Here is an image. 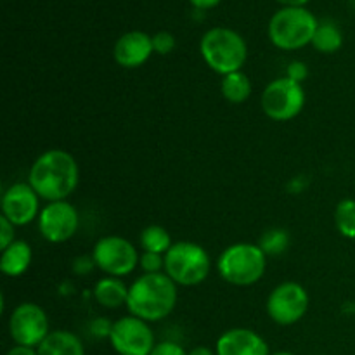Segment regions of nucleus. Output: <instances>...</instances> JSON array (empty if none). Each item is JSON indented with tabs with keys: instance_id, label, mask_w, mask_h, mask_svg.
I'll use <instances>...</instances> for the list:
<instances>
[{
	"instance_id": "nucleus-1",
	"label": "nucleus",
	"mask_w": 355,
	"mask_h": 355,
	"mask_svg": "<svg viewBox=\"0 0 355 355\" xmlns=\"http://www.w3.org/2000/svg\"><path fill=\"white\" fill-rule=\"evenodd\" d=\"M76 159L64 149H49L42 153L31 165L28 184L42 200L54 203L66 198L78 186Z\"/></svg>"
},
{
	"instance_id": "nucleus-2",
	"label": "nucleus",
	"mask_w": 355,
	"mask_h": 355,
	"mask_svg": "<svg viewBox=\"0 0 355 355\" xmlns=\"http://www.w3.org/2000/svg\"><path fill=\"white\" fill-rule=\"evenodd\" d=\"M177 297V284L165 272L142 274L128 288L127 309L142 321L158 322L172 314Z\"/></svg>"
},
{
	"instance_id": "nucleus-3",
	"label": "nucleus",
	"mask_w": 355,
	"mask_h": 355,
	"mask_svg": "<svg viewBox=\"0 0 355 355\" xmlns=\"http://www.w3.org/2000/svg\"><path fill=\"white\" fill-rule=\"evenodd\" d=\"M200 52L208 68L224 76L241 71L248 58L245 38L238 31L224 26L211 28L203 35Z\"/></svg>"
},
{
	"instance_id": "nucleus-4",
	"label": "nucleus",
	"mask_w": 355,
	"mask_h": 355,
	"mask_svg": "<svg viewBox=\"0 0 355 355\" xmlns=\"http://www.w3.org/2000/svg\"><path fill=\"white\" fill-rule=\"evenodd\" d=\"M266 253L259 245L236 243L227 246L217 260L222 279L232 286H252L266 274Z\"/></svg>"
},
{
	"instance_id": "nucleus-5",
	"label": "nucleus",
	"mask_w": 355,
	"mask_h": 355,
	"mask_svg": "<svg viewBox=\"0 0 355 355\" xmlns=\"http://www.w3.org/2000/svg\"><path fill=\"white\" fill-rule=\"evenodd\" d=\"M319 21L305 7H283L269 21V38L281 51H298L312 44Z\"/></svg>"
},
{
	"instance_id": "nucleus-6",
	"label": "nucleus",
	"mask_w": 355,
	"mask_h": 355,
	"mask_svg": "<svg viewBox=\"0 0 355 355\" xmlns=\"http://www.w3.org/2000/svg\"><path fill=\"white\" fill-rule=\"evenodd\" d=\"M163 257H165V274L180 286H196L203 283L210 274V255L198 243H173L172 248Z\"/></svg>"
},
{
	"instance_id": "nucleus-7",
	"label": "nucleus",
	"mask_w": 355,
	"mask_h": 355,
	"mask_svg": "<svg viewBox=\"0 0 355 355\" xmlns=\"http://www.w3.org/2000/svg\"><path fill=\"white\" fill-rule=\"evenodd\" d=\"M262 110L270 120L290 121L302 113L305 106V90L302 83L288 76L272 80L262 94Z\"/></svg>"
},
{
	"instance_id": "nucleus-8",
	"label": "nucleus",
	"mask_w": 355,
	"mask_h": 355,
	"mask_svg": "<svg viewBox=\"0 0 355 355\" xmlns=\"http://www.w3.org/2000/svg\"><path fill=\"white\" fill-rule=\"evenodd\" d=\"M92 259L97 269L107 276L123 277L135 270L141 262L137 248L121 236H106L94 245Z\"/></svg>"
},
{
	"instance_id": "nucleus-9",
	"label": "nucleus",
	"mask_w": 355,
	"mask_h": 355,
	"mask_svg": "<svg viewBox=\"0 0 355 355\" xmlns=\"http://www.w3.org/2000/svg\"><path fill=\"white\" fill-rule=\"evenodd\" d=\"M110 342L118 355H151L156 347L155 333L149 328V322L135 315L120 318L113 322Z\"/></svg>"
},
{
	"instance_id": "nucleus-10",
	"label": "nucleus",
	"mask_w": 355,
	"mask_h": 355,
	"mask_svg": "<svg viewBox=\"0 0 355 355\" xmlns=\"http://www.w3.org/2000/svg\"><path fill=\"white\" fill-rule=\"evenodd\" d=\"M309 311V293L302 284L286 281L270 291L267 298V314L276 324L291 326Z\"/></svg>"
},
{
	"instance_id": "nucleus-11",
	"label": "nucleus",
	"mask_w": 355,
	"mask_h": 355,
	"mask_svg": "<svg viewBox=\"0 0 355 355\" xmlns=\"http://www.w3.org/2000/svg\"><path fill=\"white\" fill-rule=\"evenodd\" d=\"M49 319L44 309L33 302L19 304L9 318V335L16 345L38 349L49 336Z\"/></svg>"
},
{
	"instance_id": "nucleus-12",
	"label": "nucleus",
	"mask_w": 355,
	"mask_h": 355,
	"mask_svg": "<svg viewBox=\"0 0 355 355\" xmlns=\"http://www.w3.org/2000/svg\"><path fill=\"white\" fill-rule=\"evenodd\" d=\"M78 211L68 201L49 203L38 215V229L49 243H64L71 239L78 231Z\"/></svg>"
},
{
	"instance_id": "nucleus-13",
	"label": "nucleus",
	"mask_w": 355,
	"mask_h": 355,
	"mask_svg": "<svg viewBox=\"0 0 355 355\" xmlns=\"http://www.w3.org/2000/svg\"><path fill=\"white\" fill-rule=\"evenodd\" d=\"M2 215L14 225H26L40 215V196L28 182L12 184L2 196Z\"/></svg>"
},
{
	"instance_id": "nucleus-14",
	"label": "nucleus",
	"mask_w": 355,
	"mask_h": 355,
	"mask_svg": "<svg viewBox=\"0 0 355 355\" xmlns=\"http://www.w3.org/2000/svg\"><path fill=\"white\" fill-rule=\"evenodd\" d=\"M155 52L153 49V37H149L144 31H128V33L121 35L116 40L113 49L114 61L121 66V68H139L144 64L151 54Z\"/></svg>"
},
{
	"instance_id": "nucleus-15",
	"label": "nucleus",
	"mask_w": 355,
	"mask_h": 355,
	"mask_svg": "<svg viewBox=\"0 0 355 355\" xmlns=\"http://www.w3.org/2000/svg\"><path fill=\"white\" fill-rule=\"evenodd\" d=\"M217 355H270L269 345L259 333L248 328L225 331L215 345Z\"/></svg>"
},
{
	"instance_id": "nucleus-16",
	"label": "nucleus",
	"mask_w": 355,
	"mask_h": 355,
	"mask_svg": "<svg viewBox=\"0 0 355 355\" xmlns=\"http://www.w3.org/2000/svg\"><path fill=\"white\" fill-rule=\"evenodd\" d=\"M38 355H85L83 343L75 333L66 329L49 333L47 338L38 345Z\"/></svg>"
},
{
	"instance_id": "nucleus-17",
	"label": "nucleus",
	"mask_w": 355,
	"mask_h": 355,
	"mask_svg": "<svg viewBox=\"0 0 355 355\" xmlns=\"http://www.w3.org/2000/svg\"><path fill=\"white\" fill-rule=\"evenodd\" d=\"M31 263V248L26 241H14L2 250L0 255V270L6 276L17 277L28 270Z\"/></svg>"
},
{
	"instance_id": "nucleus-18",
	"label": "nucleus",
	"mask_w": 355,
	"mask_h": 355,
	"mask_svg": "<svg viewBox=\"0 0 355 355\" xmlns=\"http://www.w3.org/2000/svg\"><path fill=\"white\" fill-rule=\"evenodd\" d=\"M94 297L97 304L106 309H120L121 305H127L128 288L125 286L120 277H103L94 286Z\"/></svg>"
},
{
	"instance_id": "nucleus-19",
	"label": "nucleus",
	"mask_w": 355,
	"mask_h": 355,
	"mask_svg": "<svg viewBox=\"0 0 355 355\" xmlns=\"http://www.w3.org/2000/svg\"><path fill=\"white\" fill-rule=\"evenodd\" d=\"M312 45L315 51L322 52V54H333V52L340 51L343 45L342 30L333 21H321L314 38H312Z\"/></svg>"
},
{
	"instance_id": "nucleus-20",
	"label": "nucleus",
	"mask_w": 355,
	"mask_h": 355,
	"mask_svg": "<svg viewBox=\"0 0 355 355\" xmlns=\"http://www.w3.org/2000/svg\"><path fill=\"white\" fill-rule=\"evenodd\" d=\"M250 94H252V82H250L248 75H245L243 71L225 75L224 80H222V96L229 103H245Z\"/></svg>"
},
{
	"instance_id": "nucleus-21",
	"label": "nucleus",
	"mask_w": 355,
	"mask_h": 355,
	"mask_svg": "<svg viewBox=\"0 0 355 355\" xmlns=\"http://www.w3.org/2000/svg\"><path fill=\"white\" fill-rule=\"evenodd\" d=\"M139 243H141V248L144 252L158 253V255H165L173 245L168 231L165 227H162V225H148L141 232Z\"/></svg>"
},
{
	"instance_id": "nucleus-22",
	"label": "nucleus",
	"mask_w": 355,
	"mask_h": 355,
	"mask_svg": "<svg viewBox=\"0 0 355 355\" xmlns=\"http://www.w3.org/2000/svg\"><path fill=\"white\" fill-rule=\"evenodd\" d=\"M335 225L347 239H355V200L345 198L335 208Z\"/></svg>"
},
{
	"instance_id": "nucleus-23",
	"label": "nucleus",
	"mask_w": 355,
	"mask_h": 355,
	"mask_svg": "<svg viewBox=\"0 0 355 355\" xmlns=\"http://www.w3.org/2000/svg\"><path fill=\"white\" fill-rule=\"evenodd\" d=\"M290 245V236L284 229H270L260 239V248L263 250V253H269V255H277V253H283L286 250V246Z\"/></svg>"
},
{
	"instance_id": "nucleus-24",
	"label": "nucleus",
	"mask_w": 355,
	"mask_h": 355,
	"mask_svg": "<svg viewBox=\"0 0 355 355\" xmlns=\"http://www.w3.org/2000/svg\"><path fill=\"white\" fill-rule=\"evenodd\" d=\"M153 49L159 55L170 54L175 49V37L170 31H158L153 35Z\"/></svg>"
},
{
	"instance_id": "nucleus-25",
	"label": "nucleus",
	"mask_w": 355,
	"mask_h": 355,
	"mask_svg": "<svg viewBox=\"0 0 355 355\" xmlns=\"http://www.w3.org/2000/svg\"><path fill=\"white\" fill-rule=\"evenodd\" d=\"M139 266L142 267L144 274H158L162 272V269H165V257L158 255V253L144 252L141 255Z\"/></svg>"
},
{
	"instance_id": "nucleus-26",
	"label": "nucleus",
	"mask_w": 355,
	"mask_h": 355,
	"mask_svg": "<svg viewBox=\"0 0 355 355\" xmlns=\"http://www.w3.org/2000/svg\"><path fill=\"white\" fill-rule=\"evenodd\" d=\"M14 229H16V225L2 215L0 217V250H6L7 246L16 241L14 239Z\"/></svg>"
},
{
	"instance_id": "nucleus-27",
	"label": "nucleus",
	"mask_w": 355,
	"mask_h": 355,
	"mask_svg": "<svg viewBox=\"0 0 355 355\" xmlns=\"http://www.w3.org/2000/svg\"><path fill=\"white\" fill-rule=\"evenodd\" d=\"M151 355H187L186 350L175 342H162L156 343Z\"/></svg>"
},
{
	"instance_id": "nucleus-28",
	"label": "nucleus",
	"mask_w": 355,
	"mask_h": 355,
	"mask_svg": "<svg viewBox=\"0 0 355 355\" xmlns=\"http://www.w3.org/2000/svg\"><path fill=\"white\" fill-rule=\"evenodd\" d=\"M307 75H309V71H307V66H305V62L293 61V62H290V66H288L286 76L288 78L293 80V82L302 83L305 78H307Z\"/></svg>"
},
{
	"instance_id": "nucleus-29",
	"label": "nucleus",
	"mask_w": 355,
	"mask_h": 355,
	"mask_svg": "<svg viewBox=\"0 0 355 355\" xmlns=\"http://www.w3.org/2000/svg\"><path fill=\"white\" fill-rule=\"evenodd\" d=\"M6 355H38V352H37V349H31V347L14 345Z\"/></svg>"
},
{
	"instance_id": "nucleus-30",
	"label": "nucleus",
	"mask_w": 355,
	"mask_h": 355,
	"mask_svg": "<svg viewBox=\"0 0 355 355\" xmlns=\"http://www.w3.org/2000/svg\"><path fill=\"white\" fill-rule=\"evenodd\" d=\"M196 9H211V7H217L222 0H189Z\"/></svg>"
},
{
	"instance_id": "nucleus-31",
	"label": "nucleus",
	"mask_w": 355,
	"mask_h": 355,
	"mask_svg": "<svg viewBox=\"0 0 355 355\" xmlns=\"http://www.w3.org/2000/svg\"><path fill=\"white\" fill-rule=\"evenodd\" d=\"M279 3H283L284 7H304L309 0H277Z\"/></svg>"
},
{
	"instance_id": "nucleus-32",
	"label": "nucleus",
	"mask_w": 355,
	"mask_h": 355,
	"mask_svg": "<svg viewBox=\"0 0 355 355\" xmlns=\"http://www.w3.org/2000/svg\"><path fill=\"white\" fill-rule=\"evenodd\" d=\"M187 355H217L214 350H210L208 347H196L191 352H187Z\"/></svg>"
},
{
	"instance_id": "nucleus-33",
	"label": "nucleus",
	"mask_w": 355,
	"mask_h": 355,
	"mask_svg": "<svg viewBox=\"0 0 355 355\" xmlns=\"http://www.w3.org/2000/svg\"><path fill=\"white\" fill-rule=\"evenodd\" d=\"M272 355H295V354H291V352H276V354H272Z\"/></svg>"
}]
</instances>
